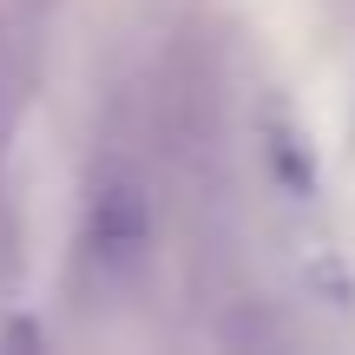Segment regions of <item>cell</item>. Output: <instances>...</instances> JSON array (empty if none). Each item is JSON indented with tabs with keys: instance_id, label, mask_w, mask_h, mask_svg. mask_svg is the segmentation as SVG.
Masks as SVG:
<instances>
[{
	"instance_id": "1",
	"label": "cell",
	"mask_w": 355,
	"mask_h": 355,
	"mask_svg": "<svg viewBox=\"0 0 355 355\" xmlns=\"http://www.w3.org/2000/svg\"><path fill=\"white\" fill-rule=\"evenodd\" d=\"M145 257H152V178L139 158L105 152V165H92L86 224H79V257H73V283L86 309L132 290Z\"/></svg>"
}]
</instances>
